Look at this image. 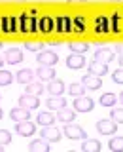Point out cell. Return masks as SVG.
Instances as JSON below:
<instances>
[{
  "label": "cell",
  "mask_w": 123,
  "mask_h": 152,
  "mask_svg": "<svg viewBox=\"0 0 123 152\" xmlns=\"http://www.w3.org/2000/svg\"><path fill=\"white\" fill-rule=\"evenodd\" d=\"M82 84L85 89H91V91H95V89H101L102 86V80L101 76H95V74H85L82 78Z\"/></svg>",
  "instance_id": "cell-9"
},
{
  "label": "cell",
  "mask_w": 123,
  "mask_h": 152,
  "mask_svg": "<svg viewBox=\"0 0 123 152\" xmlns=\"http://www.w3.org/2000/svg\"><path fill=\"white\" fill-rule=\"evenodd\" d=\"M2 148H4V146H2V145H0V152H2Z\"/></svg>",
  "instance_id": "cell-45"
},
{
  "label": "cell",
  "mask_w": 123,
  "mask_h": 152,
  "mask_svg": "<svg viewBox=\"0 0 123 152\" xmlns=\"http://www.w3.org/2000/svg\"><path fill=\"white\" fill-rule=\"evenodd\" d=\"M28 150L30 152H49V142L44 139H34L28 145Z\"/></svg>",
  "instance_id": "cell-19"
},
{
  "label": "cell",
  "mask_w": 123,
  "mask_h": 152,
  "mask_svg": "<svg viewBox=\"0 0 123 152\" xmlns=\"http://www.w3.org/2000/svg\"><path fill=\"white\" fill-rule=\"evenodd\" d=\"M47 93L49 95H63L64 93V82L63 80H51L47 82Z\"/></svg>",
  "instance_id": "cell-18"
},
{
  "label": "cell",
  "mask_w": 123,
  "mask_h": 152,
  "mask_svg": "<svg viewBox=\"0 0 123 152\" xmlns=\"http://www.w3.org/2000/svg\"><path fill=\"white\" fill-rule=\"evenodd\" d=\"M9 118L13 122H23V120H30V110L25 107H15L9 110Z\"/></svg>",
  "instance_id": "cell-12"
},
{
  "label": "cell",
  "mask_w": 123,
  "mask_h": 152,
  "mask_svg": "<svg viewBox=\"0 0 123 152\" xmlns=\"http://www.w3.org/2000/svg\"><path fill=\"white\" fill-rule=\"evenodd\" d=\"M4 63H6V61H4V57L0 55V69H2V65H4Z\"/></svg>",
  "instance_id": "cell-40"
},
{
  "label": "cell",
  "mask_w": 123,
  "mask_h": 152,
  "mask_svg": "<svg viewBox=\"0 0 123 152\" xmlns=\"http://www.w3.org/2000/svg\"><path fill=\"white\" fill-rule=\"evenodd\" d=\"M119 101H121V104H123V91L119 93Z\"/></svg>",
  "instance_id": "cell-41"
},
{
  "label": "cell",
  "mask_w": 123,
  "mask_h": 152,
  "mask_svg": "<svg viewBox=\"0 0 123 152\" xmlns=\"http://www.w3.org/2000/svg\"><path fill=\"white\" fill-rule=\"evenodd\" d=\"M63 135L66 137V139H72V141H80V139H85L87 137V133L83 131L82 126H78V124H64L63 127Z\"/></svg>",
  "instance_id": "cell-1"
},
{
  "label": "cell",
  "mask_w": 123,
  "mask_h": 152,
  "mask_svg": "<svg viewBox=\"0 0 123 152\" xmlns=\"http://www.w3.org/2000/svg\"><path fill=\"white\" fill-rule=\"evenodd\" d=\"M119 13H116V15H114V31H119Z\"/></svg>",
  "instance_id": "cell-37"
},
{
  "label": "cell",
  "mask_w": 123,
  "mask_h": 152,
  "mask_svg": "<svg viewBox=\"0 0 123 152\" xmlns=\"http://www.w3.org/2000/svg\"><path fill=\"white\" fill-rule=\"evenodd\" d=\"M68 2H85V0H68Z\"/></svg>",
  "instance_id": "cell-42"
},
{
  "label": "cell",
  "mask_w": 123,
  "mask_h": 152,
  "mask_svg": "<svg viewBox=\"0 0 123 152\" xmlns=\"http://www.w3.org/2000/svg\"><path fill=\"white\" fill-rule=\"evenodd\" d=\"M70 21H72V19L66 17V15L57 17L55 23H57V28H59V32H70Z\"/></svg>",
  "instance_id": "cell-24"
},
{
  "label": "cell",
  "mask_w": 123,
  "mask_h": 152,
  "mask_svg": "<svg viewBox=\"0 0 123 152\" xmlns=\"http://www.w3.org/2000/svg\"><path fill=\"white\" fill-rule=\"evenodd\" d=\"M21 31L23 32H32L34 31V17L28 15V13H23L21 15Z\"/></svg>",
  "instance_id": "cell-20"
},
{
  "label": "cell",
  "mask_w": 123,
  "mask_h": 152,
  "mask_svg": "<svg viewBox=\"0 0 123 152\" xmlns=\"http://www.w3.org/2000/svg\"><path fill=\"white\" fill-rule=\"evenodd\" d=\"M68 93L72 95V97H80V95H83L85 93V88H83V84H70L68 86Z\"/></svg>",
  "instance_id": "cell-30"
},
{
  "label": "cell",
  "mask_w": 123,
  "mask_h": 152,
  "mask_svg": "<svg viewBox=\"0 0 123 152\" xmlns=\"http://www.w3.org/2000/svg\"><path fill=\"white\" fill-rule=\"evenodd\" d=\"M19 107H25L28 110H34V108L40 107V99L36 95H30V93H25L19 97Z\"/></svg>",
  "instance_id": "cell-8"
},
{
  "label": "cell",
  "mask_w": 123,
  "mask_h": 152,
  "mask_svg": "<svg viewBox=\"0 0 123 152\" xmlns=\"http://www.w3.org/2000/svg\"><path fill=\"white\" fill-rule=\"evenodd\" d=\"M97 129L101 135H116L117 131V122H114L112 118L110 120H106V118H102V120L97 122Z\"/></svg>",
  "instance_id": "cell-3"
},
{
  "label": "cell",
  "mask_w": 123,
  "mask_h": 152,
  "mask_svg": "<svg viewBox=\"0 0 123 152\" xmlns=\"http://www.w3.org/2000/svg\"><path fill=\"white\" fill-rule=\"evenodd\" d=\"M116 101H117V97L114 93H102L101 95V104L102 107H114Z\"/></svg>",
  "instance_id": "cell-29"
},
{
  "label": "cell",
  "mask_w": 123,
  "mask_h": 152,
  "mask_svg": "<svg viewBox=\"0 0 123 152\" xmlns=\"http://www.w3.org/2000/svg\"><path fill=\"white\" fill-rule=\"evenodd\" d=\"M42 46H44L42 42H27L25 44V48L28 51H42Z\"/></svg>",
  "instance_id": "cell-34"
},
{
  "label": "cell",
  "mask_w": 123,
  "mask_h": 152,
  "mask_svg": "<svg viewBox=\"0 0 123 152\" xmlns=\"http://www.w3.org/2000/svg\"><path fill=\"white\" fill-rule=\"evenodd\" d=\"M40 137L47 142H59L61 141V129H57L55 126H44Z\"/></svg>",
  "instance_id": "cell-5"
},
{
  "label": "cell",
  "mask_w": 123,
  "mask_h": 152,
  "mask_svg": "<svg viewBox=\"0 0 123 152\" xmlns=\"http://www.w3.org/2000/svg\"><path fill=\"white\" fill-rule=\"evenodd\" d=\"M36 131V124L30 120H23L15 124V133H19L21 137H32Z\"/></svg>",
  "instance_id": "cell-4"
},
{
  "label": "cell",
  "mask_w": 123,
  "mask_h": 152,
  "mask_svg": "<svg viewBox=\"0 0 123 152\" xmlns=\"http://www.w3.org/2000/svg\"><path fill=\"white\" fill-rule=\"evenodd\" d=\"M12 142V133H9L8 129H0V145L6 146Z\"/></svg>",
  "instance_id": "cell-32"
},
{
  "label": "cell",
  "mask_w": 123,
  "mask_h": 152,
  "mask_svg": "<svg viewBox=\"0 0 123 152\" xmlns=\"http://www.w3.org/2000/svg\"><path fill=\"white\" fill-rule=\"evenodd\" d=\"M34 74L38 76V80H40V82H51V80L57 76L53 66H46V65H40V66L34 70Z\"/></svg>",
  "instance_id": "cell-7"
},
{
  "label": "cell",
  "mask_w": 123,
  "mask_h": 152,
  "mask_svg": "<svg viewBox=\"0 0 123 152\" xmlns=\"http://www.w3.org/2000/svg\"><path fill=\"white\" fill-rule=\"evenodd\" d=\"M46 107L49 108V110H59V108L66 107V99L63 95H51V97L46 101Z\"/></svg>",
  "instance_id": "cell-14"
},
{
  "label": "cell",
  "mask_w": 123,
  "mask_h": 152,
  "mask_svg": "<svg viewBox=\"0 0 123 152\" xmlns=\"http://www.w3.org/2000/svg\"><path fill=\"white\" fill-rule=\"evenodd\" d=\"M25 86H27L25 91L30 93V95H36V97L46 91V89H44V84H42V82H34V80H32V82H28V84H25Z\"/></svg>",
  "instance_id": "cell-21"
},
{
  "label": "cell",
  "mask_w": 123,
  "mask_h": 152,
  "mask_svg": "<svg viewBox=\"0 0 123 152\" xmlns=\"http://www.w3.org/2000/svg\"><path fill=\"white\" fill-rule=\"evenodd\" d=\"M0 48H2V42H0Z\"/></svg>",
  "instance_id": "cell-46"
},
{
  "label": "cell",
  "mask_w": 123,
  "mask_h": 152,
  "mask_svg": "<svg viewBox=\"0 0 123 152\" xmlns=\"http://www.w3.org/2000/svg\"><path fill=\"white\" fill-rule=\"evenodd\" d=\"M95 61H101V63H110L114 61V50L110 48H98L97 51H95Z\"/></svg>",
  "instance_id": "cell-13"
},
{
  "label": "cell",
  "mask_w": 123,
  "mask_h": 152,
  "mask_svg": "<svg viewBox=\"0 0 123 152\" xmlns=\"http://www.w3.org/2000/svg\"><path fill=\"white\" fill-rule=\"evenodd\" d=\"M53 19H51V17H47V15H44V17H42L40 19V31L42 32H51V31H53Z\"/></svg>",
  "instance_id": "cell-27"
},
{
  "label": "cell",
  "mask_w": 123,
  "mask_h": 152,
  "mask_svg": "<svg viewBox=\"0 0 123 152\" xmlns=\"http://www.w3.org/2000/svg\"><path fill=\"white\" fill-rule=\"evenodd\" d=\"M2 25H4V32H13V31H15L17 21H15V17H13V15H9V17H4L2 19Z\"/></svg>",
  "instance_id": "cell-28"
},
{
  "label": "cell",
  "mask_w": 123,
  "mask_h": 152,
  "mask_svg": "<svg viewBox=\"0 0 123 152\" xmlns=\"http://www.w3.org/2000/svg\"><path fill=\"white\" fill-rule=\"evenodd\" d=\"M108 2H121V0H108Z\"/></svg>",
  "instance_id": "cell-44"
},
{
  "label": "cell",
  "mask_w": 123,
  "mask_h": 152,
  "mask_svg": "<svg viewBox=\"0 0 123 152\" xmlns=\"http://www.w3.org/2000/svg\"><path fill=\"white\" fill-rule=\"evenodd\" d=\"M119 65H121V69H123V53H119Z\"/></svg>",
  "instance_id": "cell-39"
},
{
  "label": "cell",
  "mask_w": 123,
  "mask_h": 152,
  "mask_svg": "<svg viewBox=\"0 0 123 152\" xmlns=\"http://www.w3.org/2000/svg\"><path fill=\"white\" fill-rule=\"evenodd\" d=\"M68 48H70L72 53H82V55L85 51H89V44H85V42H72Z\"/></svg>",
  "instance_id": "cell-26"
},
{
  "label": "cell",
  "mask_w": 123,
  "mask_h": 152,
  "mask_svg": "<svg viewBox=\"0 0 123 152\" xmlns=\"http://www.w3.org/2000/svg\"><path fill=\"white\" fill-rule=\"evenodd\" d=\"M13 82V74L9 70H2L0 69V86H9Z\"/></svg>",
  "instance_id": "cell-31"
},
{
  "label": "cell",
  "mask_w": 123,
  "mask_h": 152,
  "mask_svg": "<svg viewBox=\"0 0 123 152\" xmlns=\"http://www.w3.org/2000/svg\"><path fill=\"white\" fill-rule=\"evenodd\" d=\"M108 148L112 152H123V137H112L108 141Z\"/></svg>",
  "instance_id": "cell-25"
},
{
  "label": "cell",
  "mask_w": 123,
  "mask_h": 152,
  "mask_svg": "<svg viewBox=\"0 0 123 152\" xmlns=\"http://www.w3.org/2000/svg\"><path fill=\"white\" fill-rule=\"evenodd\" d=\"M38 63L40 65H46V66H55L59 63V55L51 50H46V51H40L38 53Z\"/></svg>",
  "instance_id": "cell-6"
},
{
  "label": "cell",
  "mask_w": 123,
  "mask_h": 152,
  "mask_svg": "<svg viewBox=\"0 0 123 152\" xmlns=\"http://www.w3.org/2000/svg\"><path fill=\"white\" fill-rule=\"evenodd\" d=\"M34 70L32 69H21L19 72L15 74V82H19V84H28V82H32L34 80Z\"/></svg>",
  "instance_id": "cell-17"
},
{
  "label": "cell",
  "mask_w": 123,
  "mask_h": 152,
  "mask_svg": "<svg viewBox=\"0 0 123 152\" xmlns=\"http://www.w3.org/2000/svg\"><path fill=\"white\" fill-rule=\"evenodd\" d=\"M101 141H97V139H87V141H83V145H82V150L83 152H98L101 150Z\"/></svg>",
  "instance_id": "cell-22"
},
{
  "label": "cell",
  "mask_w": 123,
  "mask_h": 152,
  "mask_svg": "<svg viewBox=\"0 0 123 152\" xmlns=\"http://www.w3.org/2000/svg\"><path fill=\"white\" fill-rule=\"evenodd\" d=\"M4 61H6L8 65H19V63H23V51L17 50V48H12V50H8L6 53H4Z\"/></svg>",
  "instance_id": "cell-10"
},
{
  "label": "cell",
  "mask_w": 123,
  "mask_h": 152,
  "mask_svg": "<svg viewBox=\"0 0 123 152\" xmlns=\"http://www.w3.org/2000/svg\"><path fill=\"white\" fill-rule=\"evenodd\" d=\"M66 66L68 69H74V70H80L85 66V59L82 53H70L68 57H66Z\"/></svg>",
  "instance_id": "cell-11"
},
{
  "label": "cell",
  "mask_w": 123,
  "mask_h": 152,
  "mask_svg": "<svg viewBox=\"0 0 123 152\" xmlns=\"http://www.w3.org/2000/svg\"><path fill=\"white\" fill-rule=\"evenodd\" d=\"M57 120L59 122H63V124H70V122H74L76 120V110H72V108H59L57 110Z\"/></svg>",
  "instance_id": "cell-15"
},
{
  "label": "cell",
  "mask_w": 123,
  "mask_h": 152,
  "mask_svg": "<svg viewBox=\"0 0 123 152\" xmlns=\"http://www.w3.org/2000/svg\"><path fill=\"white\" fill-rule=\"evenodd\" d=\"M112 80L116 84H123V69L119 66L117 70H114V74H112Z\"/></svg>",
  "instance_id": "cell-35"
},
{
  "label": "cell",
  "mask_w": 123,
  "mask_h": 152,
  "mask_svg": "<svg viewBox=\"0 0 123 152\" xmlns=\"http://www.w3.org/2000/svg\"><path fill=\"white\" fill-rule=\"evenodd\" d=\"M2 116H4V112H2V108H0V120H2Z\"/></svg>",
  "instance_id": "cell-43"
},
{
  "label": "cell",
  "mask_w": 123,
  "mask_h": 152,
  "mask_svg": "<svg viewBox=\"0 0 123 152\" xmlns=\"http://www.w3.org/2000/svg\"><path fill=\"white\" fill-rule=\"evenodd\" d=\"M114 51H117V53H123V46H116V48H114Z\"/></svg>",
  "instance_id": "cell-38"
},
{
  "label": "cell",
  "mask_w": 123,
  "mask_h": 152,
  "mask_svg": "<svg viewBox=\"0 0 123 152\" xmlns=\"http://www.w3.org/2000/svg\"><path fill=\"white\" fill-rule=\"evenodd\" d=\"M70 23L76 27V31H82V28H83V19L82 17H76L74 21H70Z\"/></svg>",
  "instance_id": "cell-36"
},
{
  "label": "cell",
  "mask_w": 123,
  "mask_h": 152,
  "mask_svg": "<svg viewBox=\"0 0 123 152\" xmlns=\"http://www.w3.org/2000/svg\"><path fill=\"white\" fill-rule=\"evenodd\" d=\"M110 118H112L114 122H121L123 124V108H112Z\"/></svg>",
  "instance_id": "cell-33"
},
{
  "label": "cell",
  "mask_w": 123,
  "mask_h": 152,
  "mask_svg": "<svg viewBox=\"0 0 123 152\" xmlns=\"http://www.w3.org/2000/svg\"><path fill=\"white\" fill-rule=\"evenodd\" d=\"M36 122L40 124L42 127H44V126H53L55 116H53V112H40V114H38V118H36Z\"/></svg>",
  "instance_id": "cell-23"
},
{
  "label": "cell",
  "mask_w": 123,
  "mask_h": 152,
  "mask_svg": "<svg viewBox=\"0 0 123 152\" xmlns=\"http://www.w3.org/2000/svg\"><path fill=\"white\" fill-rule=\"evenodd\" d=\"M87 69H89V74H95V76H104L108 72V65L101 63V61H91L87 65Z\"/></svg>",
  "instance_id": "cell-16"
},
{
  "label": "cell",
  "mask_w": 123,
  "mask_h": 152,
  "mask_svg": "<svg viewBox=\"0 0 123 152\" xmlns=\"http://www.w3.org/2000/svg\"><path fill=\"white\" fill-rule=\"evenodd\" d=\"M74 108H76V112H91L95 108V101L91 97L80 95V97H74Z\"/></svg>",
  "instance_id": "cell-2"
}]
</instances>
